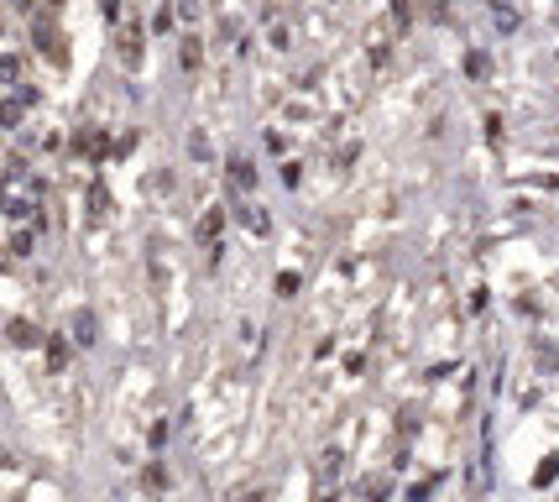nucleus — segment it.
<instances>
[{"label":"nucleus","mask_w":559,"mask_h":502,"mask_svg":"<svg viewBox=\"0 0 559 502\" xmlns=\"http://www.w3.org/2000/svg\"><path fill=\"white\" fill-rule=\"evenodd\" d=\"M42 335H37V324H26V319H11V346H37Z\"/></svg>","instance_id":"f03ea898"},{"label":"nucleus","mask_w":559,"mask_h":502,"mask_svg":"<svg viewBox=\"0 0 559 502\" xmlns=\"http://www.w3.org/2000/svg\"><path fill=\"white\" fill-rule=\"evenodd\" d=\"M48 356H53V366H63V361H68V346H63V340H53Z\"/></svg>","instance_id":"39448f33"},{"label":"nucleus","mask_w":559,"mask_h":502,"mask_svg":"<svg viewBox=\"0 0 559 502\" xmlns=\"http://www.w3.org/2000/svg\"><path fill=\"white\" fill-rule=\"evenodd\" d=\"M178 58H183V68H193V63L204 58V53H199V42H193V37H189V42H183V53H178Z\"/></svg>","instance_id":"20e7f679"},{"label":"nucleus","mask_w":559,"mask_h":502,"mask_svg":"<svg viewBox=\"0 0 559 502\" xmlns=\"http://www.w3.org/2000/svg\"><path fill=\"white\" fill-rule=\"evenodd\" d=\"M73 340H79V346H95V314L89 309L73 314Z\"/></svg>","instance_id":"f257e3e1"},{"label":"nucleus","mask_w":559,"mask_h":502,"mask_svg":"<svg viewBox=\"0 0 559 502\" xmlns=\"http://www.w3.org/2000/svg\"><path fill=\"white\" fill-rule=\"evenodd\" d=\"M220 220H225L220 210H214V215H204V220H199V236H204V241H214V236H220Z\"/></svg>","instance_id":"7ed1b4c3"}]
</instances>
